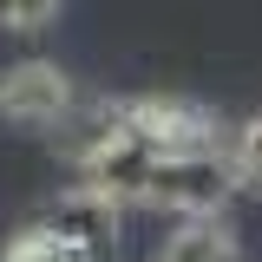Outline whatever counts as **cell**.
I'll return each instance as SVG.
<instances>
[{
	"instance_id": "5",
	"label": "cell",
	"mask_w": 262,
	"mask_h": 262,
	"mask_svg": "<svg viewBox=\"0 0 262 262\" xmlns=\"http://www.w3.org/2000/svg\"><path fill=\"white\" fill-rule=\"evenodd\" d=\"M158 262H243V256H236V229L223 216H190V223L164 243Z\"/></svg>"
},
{
	"instance_id": "3",
	"label": "cell",
	"mask_w": 262,
	"mask_h": 262,
	"mask_svg": "<svg viewBox=\"0 0 262 262\" xmlns=\"http://www.w3.org/2000/svg\"><path fill=\"white\" fill-rule=\"evenodd\" d=\"M118 223H125V203L85 190V184L59 190L53 203H46V216H39V229H53L66 249H79L85 262H105L112 249H118Z\"/></svg>"
},
{
	"instance_id": "8",
	"label": "cell",
	"mask_w": 262,
	"mask_h": 262,
	"mask_svg": "<svg viewBox=\"0 0 262 262\" xmlns=\"http://www.w3.org/2000/svg\"><path fill=\"white\" fill-rule=\"evenodd\" d=\"M59 13V0H0V27L7 33H39Z\"/></svg>"
},
{
	"instance_id": "6",
	"label": "cell",
	"mask_w": 262,
	"mask_h": 262,
	"mask_svg": "<svg viewBox=\"0 0 262 262\" xmlns=\"http://www.w3.org/2000/svg\"><path fill=\"white\" fill-rule=\"evenodd\" d=\"M0 262H85V256H79V249H66L53 229L27 223L20 236H13V243H7V256H0Z\"/></svg>"
},
{
	"instance_id": "1",
	"label": "cell",
	"mask_w": 262,
	"mask_h": 262,
	"mask_svg": "<svg viewBox=\"0 0 262 262\" xmlns=\"http://www.w3.org/2000/svg\"><path fill=\"white\" fill-rule=\"evenodd\" d=\"M229 190H243L229 151H190V158H164V164H158V177H151V196H144V203L177 210V216L190 223V216H223Z\"/></svg>"
},
{
	"instance_id": "4",
	"label": "cell",
	"mask_w": 262,
	"mask_h": 262,
	"mask_svg": "<svg viewBox=\"0 0 262 262\" xmlns=\"http://www.w3.org/2000/svg\"><path fill=\"white\" fill-rule=\"evenodd\" d=\"M66 112H72V79L59 66L27 59V66H7L0 72V118L39 131V125H59Z\"/></svg>"
},
{
	"instance_id": "2",
	"label": "cell",
	"mask_w": 262,
	"mask_h": 262,
	"mask_svg": "<svg viewBox=\"0 0 262 262\" xmlns=\"http://www.w3.org/2000/svg\"><path fill=\"white\" fill-rule=\"evenodd\" d=\"M118 125L138 138V144H151L158 158H190V151H216V118L190 105V98H125L118 105Z\"/></svg>"
},
{
	"instance_id": "7",
	"label": "cell",
	"mask_w": 262,
	"mask_h": 262,
	"mask_svg": "<svg viewBox=\"0 0 262 262\" xmlns=\"http://www.w3.org/2000/svg\"><path fill=\"white\" fill-rule=\"evenodd\" d=\"M229 164H236V184H243V190H262V112H256L243 131H236Z\"/></svg>"
}]
</instances>
